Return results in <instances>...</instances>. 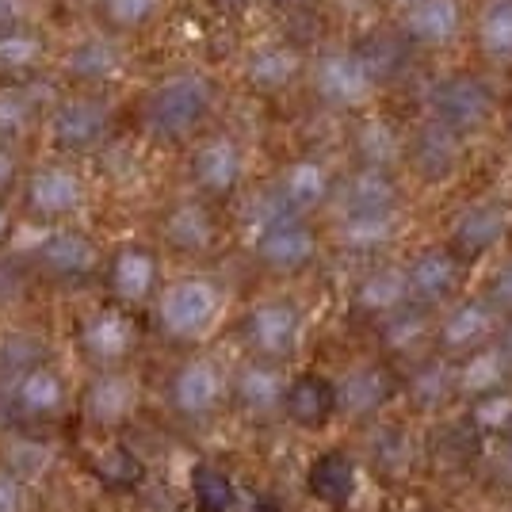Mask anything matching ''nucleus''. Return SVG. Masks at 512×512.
Returning <instances> with one entry per match:
<instances>
[{"label":"nucleus","instance_id":"nucleus-1","mask_svg":"<svg viewBox=\"0 0 512 512\" xmlns=\"http://www.w3.org/2000/svg\"><path fill=\"white\" fill-rule=\"evenodd\" d=\"M501 73H493L486 65L470 62H436L421 77L417 92V111L436 119L440 127L459 134L463 142H474L482 134H490L493 123L501 119Z\"/></svg>","mask_w":512,"mask_h":512},{"label":"nucleus","instance_id":"nucleus-2","mask_svg":"<svg viewBox=\"0 0 512 512\" xmlns=\"http://www.w3.org/2000/svg\"><path fill=\"white\" fill-rule=\"evenodd\" d=\"M218 111V81L199 65H180L153 81L138 100V130L157 146L195 142Z\"/></svg>","mask_w":512,"mask_h":512},{"label":"nucleus","instance_id":"nucleus-3","mask_svg":"<svg viewBox=\"0 0 512 512\" xmlns=\"http://www.w3.org/2000/svg\"><path fill=\"white\" fill-rule=\"evenodd\" d=\"M386 88V77L375 69L371 54L352 43H325L310 50V65H306V92L314 96V104L325 107L329 115H360L379 104Z\"/></svg>","mask_w":512,"mask_h":512},{"label":"nucleus","instance_id":"nucleus-4","mask_svg":"<svg viewBox=\"0 0 512 512\" xmlns=\"http://www.w3.org/2000/svg\"><path fill=\"white\" fill-rule=\"evenodd\" d=\"M245 226H249L253 256L268 272L295 276L318 260V234H314L310 218L287 211V203L272 188L253 195V203L245 211Z\"/></svg>","mask_w":512,"mask_h":512},{"label":"nucleus","instance_id":"nucleus-5","mask_svg":"<svg viewBox=\"0 0 512 512\" xmlns=\"http://www.w3.org/2000/svg\"><path fill=\"white\" fill-rule=\"evenodd\" d=\"M470 12H474V0H417L386 23L394 27V35L406 43L413 58L448 62L467 50Z\"/></svg>","mask_w":512,"mask_h":512},{"label":"nucleus","instance_id":"nucleus-6","mask_svg":"<svg viewBox=\"0 0 512 512\" xmlns=\"http://www.w3.org/2000/svg\"><path fill=\"white\" fill-rule=\"evenodd\" d=\"M46 142L62 157H85L100 153L111 142L115 130V107L104 92H88V88H69L58 96L43 119Z\"/></svg>","mask_w":512,"mask_h":512},{"label":"nucleus","instance_id":"nucleus-7","mask_svg":"<svg viewBox=\"0 0 512 512\" xmlns=\"http://www.w3.org/2000/svg\"><path fill=\"white\" fill-rule=\"evenodd\" d=\"M226 295L211 276H180L157 291V325L172 341H203L222 318Z\"/></svg>","mask_w":512,"mask_h":512},{"label":"nucleus","instance_id":"nucleus-8","mask_svg":"<svg viewBox=\"0 0 512 512\" xmlns=\"http://www.w3.org/2000/svg\"><path fill=\"white\" fill-rule=\"evenodd\" d=\"M306 65H310V50H302L283 35H260L241 50L237 77L260 100H279L306 85Z\"/></svg>","mask_w":512,"mask_h":512},{"label":"nucleus","instance_id":"nucleus-9","mask_svg":"<svg viewBox=\"0 0 512 512\" xmlns=\"http://www.w3.org/2000/svg\"><path fill=\"white\" fill-rule=\"evenodd\" d=\"M245 172H249V153L234 130H203L192 142L188 180H192L195 195H203L207 203L241 192Z\"/></svg>","mask_w":512,"mask_h":512},{"label":"nucleus","instance_id":"nucleus-10","mask_svg":"<svg viewBox=\"0 0 512 512\" xmlns=\"http://www.w3.org/2000/svg\"><path fill=\"white\" fill-rule=\"evenodd\" d=\"M127 73V39H115L100 27H88L58 54V77L65 88L104 92Z\"/></svg>","mask_w":512,"mask_h":512},{"label":"nucleus","instance_id":"nucleus-11","mask_svg":"<svg viewBox=\"0 0 512 512\" xmlns=\"http://www.w3.org/2000/svg\"><path fill=\"white\" fill-rule=\"evenodd\" d=\"M20 203L35 222L62 226V222H69V218H77V214L85 211L88 184L69 161H46V165H39V169H31L23 176Z\"/></svg>","mask_w":512,"mask_h":512},{"label":"nucleus","instance_id":"nucleus-12","mask_svg":"<svg viewBox=\"0 0 512 512\" xmlns=\"http://www.w3.org/2000/svg\"><path fill=\"white\" fill-rule=\"evenodd\" d=\"M467 146L459 134L440 127L436 119H428L417 111L413 127H406V169L421 184H448L455 172L467 161Z\"/></svg>","mask_w":512,"mask_h":512},{"label":"nucleus","instance_id":"nucleus-13","mask_svg":"<svg viewBox=\"0 0 512 512\" xmlns=\"http://www.w3.org/2000/svg\"><path fill=\"white\" fill-rule=\"evenodd\" d=\"M230 398V379L211 356H192L172 371L169 402L184 421H211Z\"/></svg>","mask_w":512,"mask_h":512},{"label":"nucleus","instance_id":"nucleus-14","mask_svg":"<svg viewBox=\"0 0 512 512\" xmlns=\"http://www.w3.org/2000/svg\"><path fill=\"white\" fill-rule=\"evenodd\" d=\"M302 310L291 299H264L245 314V341L260 360H287L302 344Z\"/></svg>","mask_w":512,"mask_h":512},{"label":"nucleus","instance_id":"nucleus-15","mask_svg":"<svg viewBox=\"0 0 512 512\" xmlns=\"http://www.w3.org/2000/svg\"><path fill=\"white\" fill-rule=\"evenodd\" d=\"M35 264L43 268L50 279H62V283H81L92 279L104 264L100 245L85 234V230H73V226H54L39 237L35 245Z\"/></svg>","mask_w":512,"mask_h":512},{"label":"nucleus","instance_id":"nucleus-16","mask_svg":"<svg viewBox=\"0 0 512 512\" xmlns=\"http://www.w3.org/2000/svg\"><path fill=\"white\" fill-rule=\"evenodd\" d=\"M337 172L329 169V161H321L314 153H302V157H291L279 176L272 180V192L287 203V211L295 214H310L321 211V207H333V195H337Z\"/></svg>","mask_w":512,"mask_h":512},{"label":"nucleus","instance_id":"nucleus-17","mask_svg":"<svg viewBox=\"0 0 512 512\" xmlns=\"http://www.w3.org/2000/svg\"><path fill=\"white\" fill-rule=\"evenodd\" d=\"M348 153L352 165H367V169H406V127H398L383 111H360L352 115V130H348Z\"/></svg>","mask_w":512,"mask_h":512},{"label":"nucleus","instance_id":"nucleus-18","mask_svg":"<svg viewBox=\"0 0 512 512\" xmlns=\"http://www.w3.org/2000/svg\"><path fill=\"white\" fill-rule=\"evenodd\" d=\"M77 344H81V356L88 363H96L100 371L104 367H119V363H127V356L138 344V325L130 321L127 310L100 306V310H92V314L81 318Z\"/></svg>","mask_w":512,"mask_h":512},{"label":"nucleus","instance_id":"nucleus-19","mask_svg":"<svg viewBox=\"0 0 512 512\" xmlns=\"http://www.w3.org/2000/svg\"><path fill=\"white\" fill-rule=\"evenodd\" d=\"M467 54L493 73H512V0H474Z\"/></svg>","mask_w":512,"mask_h":512},{"label":"nucleus","instance_id":"nucleus-20","mask_svg":"<svg viewBox=\"0 0 512 512\" xmlns=\"http://www.w3.org/2000/svg\"><path fill=\"white\" fill-rule=\"evenodd\" d=\"M337 214H390L402 211V180L394 169H367L352 165L337 180L333 195Z\"/></svg>","mask_w":512,"mask_h":512},{"label":"nucleus","instance_id":"nucleus-21","mask_svg":"<svg viewBox=\"0 0 512 512\" xmlns=\"http://www.w3.org/2000/svg\"><path fill=\"white\" fill-rule=\"evenodd\" d=\"M512 211L497 199H474L451 222V249L459 256H486L509 237Z\"/></svg>","mask_w":512,"mask_h":512},{"label":"nucleus","instance_id":"nucleus-22","mask_svg":"<svg viewBox=\"0 0 512 512\" xmlns=\"http://www.w3.org/2000/svg\"><path fill=\"white\" fill-rule=\"evenodd\" d=\"M161 241H165V249L180 256L211 253L218 241V222H214L207 199L203 195L176 199L169 211L161 214Z\"/></svg>","mask_w":512,"mask_h":512},{"label":"nucleus","instance_id":"nucleus-23","mask_svg":"<svg viewBox=\"0 0 512 512\" xmlns=\"http://www.w3.org/2000/svg\"><path fill=\"white\" fill-rule=\"evenodd\" d=\"M138 402H142V390H138V379L130 371H119V367H104L92 383H88L85 398H81V409L92 425L100 428H115L127 425L130 417L138 413Z\"/></svg>","mask_w":512,"mask_h":512},{"label":"nucleus","instance_id":"nucleus-24","mask_svg":"<svg viewBox=\"0 0 512 512\" xmlns=\"http://www.w3.org/2000/svg\"><path fill=\"white\" fill-rule=\"evenodd\" d=\"M107 283H111L115 299L138 306L161 291V260L150 245L127 241L107 256Z\"/></svg>","mask_w":512,"mask_h":512},{"label":"nucleus","instance_id":"nucleus-25","mask_svg":"<svg viewBox=\"0 0 512 512\" xmlns=\"http://www.w3.org/2000/svg\"><path fill=\"white\" fill-rule=\"evenodd\" d=\"M8 398L27 421H54V417H62L69 390H65L62 371H54L50 363H27L12 375Z\"/></svg>","mask_w":512,"mask_h":512},{"label":"nucleus","instance_id":"nucleus-26","mask_svg":"<svg viewBox=\"0 0 512 512\" xmlns=\"http://www.w3.org/2000/svg\"><path fill=\"white\" fill-rule=\"evenodd\" d=\"M287 390H291V383L283 379L276 360H260V356L241 363L234 371V379H230L234 402L245 413H253V417H272V413H279L283 402H287Z\"/></svg>","mask_w":512,"mask_h":512},{"label":"nucleus","instance_id":"nucleus-27","mask_svg":"<svg viewBox=\"0 0 512 512\" xmlns=\"http://www.w3.org/2000/svg\"><path fill=\"white\" fill-rule=\"evenodd\" d=\"M409 276V302H421V306H436V302H448L459 287V253L455 249H421L406 264Z\"/></svg>","mask_w":512,"mask_h":512},{"label":"nucleus","instance_id":"nucleus-28","mask_svg":"<svg viewBox=\"0 0 512 512\" xmlns=\"http://www.w3.org/2000/svg\"><path fill=\"white\" fill-rule=\"evenodd\" d=\"M169 0H88V20L115 39H138L161 23Z\"/></svg>","mask_w":512,"mask_h":512},{"label":"nucleus","instance_id":"nucleus-29","mask_svg":"<svg viewBox=\"0 0 512 512\" xmlns=\"http://www.w3.org/2000/svg\"><path fill=\"white\" fill-rule=\"evenodd\" d=\"M493 321H497V310L490 306V299L455 302L448 318L440 321V348L451 356H470L493 337Z\"/></svg>","mask_w":512,"mask_h":512},{"label":"nucleus","instance_id":"nucleus-30","mask_svg":"<svg viewBox=\"0 0 512 512\" xmlns=\"http://www.w3.org/2000/svg\"><path fill=\"white\" fill-rule=\"evenodd\" d=\"M46 58H50V46L35 23L0 31V81H27L31 73L43 69Z\"/></svg>","mask_w":512,"mask_h":512},{"label":"nucleus","instance_id":"nucleus-31","mask_svg":"<svg viewBox=\"0 0 512 512\" xmlns=\"http://www.w3.org/2000/svg\"><path fill=\"white\" fill-rule=\"evenodd\" d=\"M402 211L390 214H337V241L348 253H383L398 241Z\"/></svg>","mask_w":512,"mask_h":512},{"label":"nucleus","instance_id":"nucleus-32","mask_svg":"<svg viewBox=\"0 0 512 512\" xmlns=\"http://www.w3.org/2000/svg\"><path fill=\"white\" fill-rule=\"evenodd\" d=\"M356 302H360V310L379 314V318L402 310L409 302L406 264H379V268H371V272L356 283Z\"/></svg>","mask_w":512,"mask_h":512},{"label":"nucleus","instance_id":"nucleus-33","mask_svg":"<svg viewBox=\"0 0 512 512\" xmlns=\"http://www.w3.org/2000/svg\"><path fill=\"white\" fill-rule=\"evenodd\" d=\"M333 394H337V409L341 413H348V417H367V413L383 409V402L390 398V379H386L383 367L363 363V367L344 375Z\"/></svg>","mask_w":512,"mask_h":512},{"label":"nucleus","instance_id":"nucleus-34","mask_svg":"<svg viewBox=\"0 0 512 512\" xmlns=\"http://www.w3.org/2000/svg\"><path fill=\"white\" fill-rule=\"evenodd\" d=\"M39 100L31 96L27 81H0V142L20 146L31 130L43 123Z\"/></svg>","mask_w":512,"mask_h":512},{"label":"nucleus","instance_id":"nucleus-35","mask_svg":"<svg viewBox=\"0 0 512 512\" xmlns=\"http://www.w3.org/2000/svg\"><path fill=\"white\" fill-rule=\"evenodd\" d=\"M512 379V360L501 344H482L467 356V363L459 367V390L467 394H493Z\"/></svg>","mask_w":512,"mask_h":512},{"label":"nucleus","instance_id":"nucleus-36","mask_svg":"<svg viewBox=\"0 0 512 512\" xmlns=\"http://www.w3.org/2000/svg\"><path fill=\"white\" fill-rule=\"evenodd\" d=\"M451 386H459V371H451L448 363H440V360H428L425 367H417V371H413V379H409V394H413V402H417V406L436 409L451 394Z\"/></svg>","mask_w":512,"mask_h":512},{"label":"nucleus","instance_id":"nucleus-37","mask_svg":"<svg viewBox=\"0 0 512 512\" xmlns=\"http://www.w3.org/2000/svg\"><path fill=\"white\" fill-rule=\"evenodd\" d=\"M329 406H337V394H325L314 379H299V383H291V390H287V402H283V409H287L295 421H302V425H314V421H321Z\"/></svg>","mask_w":512,"mask_h":512},{"label":"nucleus","instance_id":"nucleus-38","mask_svg":"<svg viewBox=\"0 0 512 512\" xmlns=\"http://www.w3.org/2000/svg\"><path fill=\"white\" fill-rule=\"evenodd\" d=\"M474 421L482 428H505L512 421V394H505V390L482 394L474 406Z\"/></svg>","mask_w":512,"mask_h":512},{"label":"nucleus","instance_id":"nucleus-39","mask_svg":"<svg viewBox=\"0 0 512 512\" xmlns=\"http://www.w3.org/2000/svg\"><path fill=\"white\" fill-rule=\"evenodd\" d=\"M421 333H425V321H421V314H406V310L386 314V337H390V344L409 348V344L417 341Z\"/></svg>","mask_w":512,"mask_h":512},{"label":"nucleus","instance_id":"nucleus-40","mask_svg":"<svg viewBox=\"0 0 512 512\" xmlns=\"http://www.w3.org/2000/svg\"><path fill=\"white\" fill-rule=\"evenodd\" d=\"M20 184H23L20 146H4V142H0V199H8Z\"/></svg>","mask_w":512,"mask_h":512},{"label":"nucleus","instance_id":"nucleus-41","mask_svg":"<svg viewBox=\"0 0 512 512\" xmlns=\"http://www.w3.org/2000/svg\"><path fill=\"white\" fill-rule=\"evenodd\" d=\"M27 509V490L16 467H0V512H23Z\"/></svg>","mask_w":512,"mask_h":512},{"label":"nucleus","instance_id":"nucleus-42","mask_svg":"<svg viewBox=\"0 0 512 512\" xmlns=\"http://www.w3.org/2000/svg\"><path fill=\"white\" fill-rule=\"evenodd\" d=\"M490 306L497 310V314H512V256L493 272V279H490Z\"/></svg>","mask_w":512,"mask_h":512},{"label":"nucleus","instance_id":"nucleus-43","mask_svg":"<svg viewBox=\"0 0 512 512\" xmlns=\"http://www.w3.org/2000/svg\"><path fill=\"white\" fill-rule=\"evenodd\" d=\"M23 23H35V8H31V0H0V31H8V27H23Z\"/></svg>","mask_w":512,"mask_h":512},{"label":"nucleus","instance_id":"nucleus-44","mask_svg":"<svg viewBox=\"0 0 512 512\" xmlns=\"http://www.w3.org/2000/svg\"><path fill=\"white\" fill-rule=\"evenodd\" d=\"M207 8H214L218 16H245L253 8H264V0H207Z\"/></svg>","mask_w":512,"mask_h":512},{"label":"nucleus","instance_id":"nucleus-45","mask_svg":"<svg viewBox=\"0 0 512 512\" xmlns=\"http://www.w3.org/2000/svg\"><path fill=\"white\" fill-rule=\"evenodd\" d=\"M321 0H264V8H272L279 16H299V12H310L318 8Z\"/></svg>","mask_w":512,"mask_h":512},{"label":"nucleus","instance_id":"nucleus-46","mask_svg":"<svg viewBox=\"0 0 512 512\" xmlns=\"http://www.w3.org/2000/svg\"><path fill=\"white\" fill-rule=\"evenodd\" d=\"M379 12H383V20H390V16H398V12H406L409 4H417V0H371Z\"/></svg>","mask_w":512,"mask_h":512},{"label":"nucleus","instance_id":"nucleus-47","mask_svg":"<svg viewBox=\"0 0 512 512\" xmlns=\"http://www.w3.org/2000/svg\"><path fill=\"white\" fill-rule=\"evenodd\" d=\"M8 234H12V207L0 199V245L8 241Z\"/></svg>","mask_w":512,"mask_h":512}]
</instances>
